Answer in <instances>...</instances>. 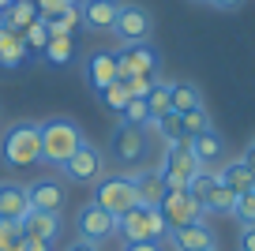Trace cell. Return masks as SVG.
Here are the masks:
<instances>
[{
	"mask_svg": "<svg viewBox=\"0 0 255 251\" xmlns=\"http://www.w3.org/2000/svg\"><path fill=\"white\" fill-rule=\"evenodd\" d=\"M214 173H218V180H222L233 195H248V191H255V169L244 161V157H229V161L218 165Z\"/></svg>",
	"mask_w": 255,
	"mask_h": 251,
	"instance_id": "obj_17",
	"label": "cell"
},
{
	"mask_svg": "<svg viewBox=\"0 0 255 251\" xmlns=\"http://www.w3.org/2000/svg\"><path fill=\"white\" fill-rule=\"evenodd\" d=\"M146 109H150V124L173 113V105H169V83H154V87H150V94H146ZM150 124H146V127H150Z\"/></svg>",
	"mask_w": 255,
	"mask_h": 251,
	"instance_id": "obj_27",
	"label": "cell"
},
{
	"mask_svg": "<svg viewBox=\"0 0 255 251\" xmlns=\"http://www.w3.org/2000/svg\"><path fill=\"white\" fill-rule=\"evenodd\" d=\"M41 161L53 165V169H64V165L75 157V150L87 142V135H83V127L75 124V120L68 117H49L41 120Z\"/></svg>",
	"mask_w": 255,
	"mask_h": 251,
	"instance_id": "obj_2",
	"label": "cell"
},
{
	"mask_svg": "<svg viewBox=\"0 0 255 251\" xmlns=\"http://www.w3.org/2000/svg\"><path fill=\"white\" fill-rule=\"evenodd\" d=\"M158 173H161V180H165L169 188H188L191 176L199 173V161H195V154H191L188 139L184 142H169L165 154H161Z\"/></svg>",
	"mask_w": 255,
	"mask_h": 251,
	"instance_id": "obj_6",
	"label": "cell"
},
{
	"mask_svg": "<svg viewBox=\"0 0 255 251\" xmlns=\"http://www.w3.org/2000/svg\"><path fill=\"white\" fill-rule=\"evenodd\" d=\"M79 26H83V11H79V0H72V4L49 23V34H68V38H72Z\"/></svg>",
	"mask_w": 255,
	"mask_h": 251,
	"instance_id": "obj_26",
	"label": "cell"
},
{
	"mask_svg": "<svg viewBox=\"0 0 255 251\" xmlns=\"http://www.w3.org/2000/svg\"><path fill=\"white\" fill-rule=\"evenodd\" d=\"M237 248H240V251H255V225H252V229H240Z\"/></svg>",
	"mask_w": 255,
	"mask_h": 251,
	"instance_id": "obj_38",
	"label": "cell"
},
{
	"mask_svg": "<svg viewBox=\"0 0 255 251\" xmlns=\"http://www.w3.org/2000/svg\"><path fill=\"white\" fill-rule=\"evenodd\" d=\"M102 210H109L113 218H124L135 203V188H131V173H105L102 184H94V199Z\"/></svg>",
	"mask_w": 255,
	"mask_h": 251,
	"instance_id": "obj_5",
	"label": "cell"
},
{
	"mask_svg": "<svg viewBox=\"0 0 255 251\" xmlns=\"http://www.w3.org/2000/svg\"><path fill=\"white\" fill-rule=\"evenodd\" d=\"M120 83H124L128 98H143L146 102V94H150V87L158 83V79H120Z\"/></svg>",
	"mask_w": 255,
	"mask_h": 251,
	"instance_id": "obj_36",
	"label": "cell"
},
{
	"mask_svg": "<svg viewBox=\"0 0 255 251\" xmlns=\"http://www.w3.org/2000/svg\"><path fill=\"white\" fill-rule=\"evenodd\" d=\"M23 240V225H11V221H0V251H15V244Z\"/></svg>",
	"mask_w": 255,
	"mask_h": 251,
	"instance_id": "obj_34",
	"label": "cell"
},
{
	"mask_svg": "<svg viewBox=\"0 0 255 251\" xmlns=\"http://www.w3.org/2000/svg\"><path fill=\"white\" fill-rule=\"evenodd\" d=\"M169 244H173V251H207V248H218V236L207 221H195V225L169 229Z\"/></svg>",
	"mask_w": 255,
	"mask_h": 251,
	"instance_id": "obj_14",
	"label": "cell"
},
{
	"mask_svg": "<svg viewBox=\"0 0 255 251\" xmlns=\"http://www.w3.org/2000/svg\"><path fill=\"white\" fill-rule=\"evenodd\" d=\"M64 176H68V184H79V188L102 184L105 180V154L94 142H83V146L75 150V157L64 165Z\"/></svg>",
	"mask_w": 255,
	"mask_h": 251,
	"instance_id": "obj_7",
	"label": "cell"
},
{
	"mask_svg": "<svg viewBox=\"0 0 255 251\" xmlns=\"http://www.w3.org/2000/svg\"><path fill=\"white\" fill-rule=\"evenodd\" d=\"M117 64H120V79H158L161 56L154 53V45L139 41V45H120Z\"/></svg>",
	"mask_w": 255,
	"mask_h": 251,
	"instance_id": "obj_9",
	"label": "cell"
},
{
	"mask_svg": "<svg viewBox=\"0 0 255 251\" xmlns=\"http://www.w3.org/2000/svg\"><path fill=\"white\" fill-rule=\"evenodd\" d=\"M169 105H173L176 117L195 113V109H203V90L195 83H169Z\"/></svg>",
	"mask_w": 255,
	"mask_h": 251,
	"instance_id": "obj_23",
	"label": "cell"
},
{
	"mask_svg": "<svg viewBox=\"0 0 255 251\" xmlns=\"http://www.w3.org/2000/svg\"><path fill=\"white\" fill-rule=\"evenodd\" d=\"M30 214V199H26V184L19 180H0V221L23 225V218Z\"/></svg>",
	"mask_w": 255,
	"mask_h": 251,
	"instance_id": "obj_15",
	"label": "cell"
},
{
	"mask_svg": "<svg viewBox=\"0 0 255 251\" xmlns=\"http://www.w3.org/2000/svg\"><path fill=\"white\" fill-rule=\"evenodd\" d=\"M158 210H161V218H165V225H169V229H180V225H195V221H207L203 206L191 199V191H188V188H169Z\"/></svg>",
	"mask_w": 255,
	"mask_h": 251,
	"instance_id": "obj_10",
	"label": "cell"
},
{
	"mask_svg": "<svg viewBox=\"0 0 255 251\" xmlns=\"http://www.w3.org/2000/svg\"><path fill=\"white\" fill-rule=\"evenodd\" d=\"M195 4H210V0H195Z\"/></svg>",
	"mask_w": 255,
	"mask_h": 251,
	"instance_id": "obj_44",
	"label": "cell"
},
{
	"mask_svg": "<svg viewBox=\"0 0 255 251\" xmlns=\"http://www.w3.org/2000/svg\"><path fill=\"white\" fill-rule=\"evenodd\" d=\"M79 11H83V26L90 34H105L113 30L120 15V0H79Z\"/></svg>",
	"mask_w": 255,
	"mask_h": 251,
	"instance_id": "obj_16",
	"label": "cell"
},
{
	"mask_svg": "<svg viewBox=\"0 0 255 251\" xmlns=\"http://www.w3.org/2000/svg\"><path fill=\"white\" fill-rule=\"evenodd\" d=\"M30 23H38L34 0H11L8 8H4V15H0V26H4V30H15V34H23Z\"/></svg>",
	"mask_w": 255,
	"mask_h": 251,
	"instance_id": "obj_22",
	"label": "cell"
},
{
	"mask_svg": "<svg viewBox=\"0 0 255 251\" xmlns=\"http://www.w3.org/2000/svg\"><path fill=\"white\" fill-rule=\"evenodd\" d=\"M68 4H72V0H34V8H38V19H45V23H53V19L60 15Z\"/></svg>",
	"mask_w": 255,
	"mask_h": 251,
	"instance_id": "obj_35",
	"label": "cell"
},
{
	"mask_svg": "<svg viewBox=\"0 0 255 251\" xmlns=\"http://www.w3.org/2000/svg\"><path fill=\"white\" fill-rule=\"evenodd\" d=\"M83 75H87V87L102 94L105 87H113L120 79V64H117V53H105V49H94L83 64Z\"/></svg>",
	"mask_w": 255,
	"mask_h": 251,
	"instance_id": "obj_13",
	"label": "cell"
},
{
	"mask_svg": "<svg viewBox=\"0 0 255 251\" xmlns=\"http://www.w3.org/2000/svg\"><path fill=\"white\" fill-rule=\"evenodd\" d=\"M102 102H105V109H113V113H117V117H120V113H124V105L131 102V98H128L124 83H120V79H117L113 87H105V90H102Z\"/></svg>",
	"mask_w": 255,
	"mask_h": 251,
	"instance_id": "obj_33",
	"label": "cell"
},
{
	"mask_svg": "<svg viewBox=\"0 0 255 251\" xmlns=\"http://www.w3.org/2000/svg\"><path fill=\"white\" fill-rule=\"evenodd\" d=\"M0 161L11 173H23L34 169L41 161V127L38 120H15V124L4 127L0 135Z\"/></svg>",
	"mask_w": 255,
	"mask_h": 251,
	"instance_id": "obj_1",
	"label": "cell"
},
{
	"mask_svg": "<svg viewBox=\"0 0 255 251\" xmlns=\"http://www.w3.org/2000/svg\"><path fill=\"white\" fill-rule=\"evenodd\" d=\"M207 251H218V248H207Z\"/></svg>",
	"mask_w": 255,
	"mask_h": 251,
	"instance_id": "obj_46",
	"label": "cell"
},
{
	"mask_svg": "<svg viewBox=\"0 0 255 251\" xmlns=\"http://www.w3.org/2000/svg\"><path fill=\"white\" fill-rule=\"evenodd\" d=\"M146 131H158L161 139H165V146H169V142H184V124H180V117H176V113H169V117L154 120Z\"/></svg>",
	"mask_w": 255,
	"mask_h": 251,
	"instance_id": "obj_28",
	"label": "cell"
},
{
	"mask_svg": "<svg viewBox=\"0 0 255 251\" xmlns=\"http://www.w3.org/2000/svg\"><path fill=\"white\" fill-rule=\"evenodd\" d=\"M240 157H244V161H248V165L255 169V135H252V142L244 146V154H240Z\"/></svg>",
	"mask_w": 255,
	"mask_h": 251,
	"instance_id": "obj_42",
	"label": "cell"
},
{
	"mask_svg": "<svg viewBox=\"0 0 255 251\" xmlns=\"http://www.w3.org/2000/svg\"><path fill=\"white\" fill-rule=\"evenodd\" d=\"M15 251H53V244H45V240H38V236H26L23 233V240L15 244Z\"/></svg>",
	"mask_w": 255,
	"mask_h": 251,
	"instance_id": "obj_37",
	"label": "cell"
},
{
	"mask_svg": "<svg viewBox=\"0 0 255 251\" xmlns=\"http://www.w3.org/2000/svg\"><path fill=\"white\" fill-rule=\"evenodd\" d=\"M229 218H237L240 229H252V225H255V191H248V195H237V206H233Z\"/></svg>",
	"mask_w": 255,
	"mask_h": 251,
	"instance_id": "obj_30",
	"label": "cell"
},
{
	"mask_svg": "<svg viewBox=\"0 0 255 251\" xmlns=\"http://www.w3.org/2000/svg\"><path fill=\"white\" fill-rule=\"evenodd\" d=\"M109 154L120 169H135V165L146 161L150 154V139H146V127H135V124H117L109 135Z\"/></svg>",
	"mask_w": 255,
	"mask_h": 251,
	"instance_id": "obj_4",
	"label": "cell"
},
{
	"mask_svg": "<svg viewBox=\"0 0 255 251\" xmlns=\"http://www.w3.org/2000/svg\"><path fill=\"white\" fill-rule=\"evenodd\" d=\"M64 251H102V248H98V244H87V240H72Z\"/></svg>",
	"mask_w": 255,
	"mask_h": 251,
	"instance_id": "obj_41",
	"label": "cell"
},
{
	"mask_svg": "<svg viewBox=\"0 0 255 251\" xmlns=\"http://www.w3.org/2000/svg\"><path fill=\"white\" fill-rule=\"evenodd\" d=\"M75 233H79V240L102 248L105 240L117 236V218H113L109 210H102L98 203H83L79 210H75Z\"/></svg>",
	"mask_w": 255,
	"mask_h": 251,
	"instance_id": "obj_8",
	"label": "cell"
},
{
	"mask_svg": "<svg viewBox=\"0 0 255 251\" xmlns=\"http://www.w3.org/2000/svg\"><path fill=\"white\" fill-rule=\"evenodd\" d=\"M41 60H45L49 68L72 64L75 60V38H68V34H53V38L45 41V49H41Z\"/></svg>",
	"mask_w": 255,
	"mask_h": 251,
	"instance_id": "obj_24",
	"label": "cell"
},
{
	"mask_svg": "<svg viewBox=\"0 0 255 251\" xmlns=\"http://www.w3.org/2000/svg\"><path fill=\"white\" fill-rule=\"evenodd\" d=\"M117 236H124V244H146L169 236V225L158 206H131L124 218H117Z\"/></svg>",
	"mask_w": 255,
	"mask_h": 251,
	"instance_id": "obj_3",
	"label": "cell"
},
{
	"mask_svg": "<svg viewBox=\"0 0 255 251\" xmlns=\"http://www.w3.org/2000/svg\"><path fill=\"white\" fill-rule=\"evenodd\" d=\"M26 199H30V210L60 214V206L68 203V191H64V180H56V176H38L34 184H26Z\"/></svg>",
	"mask_w": 255,
	"mask_h": 251,
	"instance_id": "obj_12",
	"label": "cell"
},
{
	"mask_svg": "<svg viewBox=\"0 0 255 251\" xmlns=\"http://www.w3.org/2000/svg\"><path fill=\"white\" fill-rule=\"evenodd\" d=\"M124 251H161L158 240H146V244H124Z\"/></svg>",
	"mask_w": 255,
	"mask_h": 251,
	"instance_id": "obj_39",
	"label": "cell"
},
{
	"mask_svg": "<svg viewBox=\"0 0 255 251\" xmlns=\"http://www.w3.org/2000/svg\"><path fill=\"white\" fill-rule=\"evenodd\" d=\"M120 124H135V127H146V124H150V109H146L143 98H131V102L124 105V113H120Z\"/></svg>",
	"mask_w": 255,
	"mask_h": 251,
	"instance_id": "obj_31",
	"label": "cell"
},
{
	"mask_svg": "<svg viewBox=\"0 0 255 251\" xmlns=\"http://www.w3.org/2000/svg\"><path fill=\"white\" fill-rule=\"evenodd\" d=\"M26 60H30V53H26L23 34L4 30V26H0V68H4V71H15V68H23Z\"/></svg>",
	"mask_w": 255,
	"mask_h": 251,
	"instance_id": "obj_20",
	"label": "cell"
},
{
	"mask_svg": "<svg viewBox=\"0 0 255 251\" xmlns=\"http://www.w3.org/2000/svg\"><path fill=\"white\" fill-rule=\"evenodd\" d=\"M131 188H135V203L139 206H161L169 184L161 180L158 169H146V173H131Z\"/></svg>",
	"mask_w": 255,
	"mask_h": 251,
	"instance_id": "obj_19",
	"label": "cell"
},
{
	"mask_svg": "<svg viewBox=\"0 0 255 251\" xmlns=\"http://www.w3.org/2000/svg\"><path fill=\"white\" fill-rule=\"evenodd\" d=\"M180 124H184V139H195V135L210 131V117H207V109L184 113V117H180Z\"/></svg>",
	"mask_w": 255,
	"mask_h": 251,
	"instance_id": "obj_32",
	"label": "cell"
},
{
	"mask_svg": "<svg viewBox=\"0 0 255 251\" xmlns=\"http://www.w3.org/2000/svg\"><path fill=\"white\" fill-rule=\"evenodd\" d=\"M154 19L143 4H120V15L113 23V34L120 38V45H139V41H150Z\"/></svg>",
	"mask_w": 255,
	"mask_h": 251,
	"instance_id": "obj_11",
	"label": "cell"
},
{
	"mask_svg": "<svg viewBox=\"0 0 255 251\" xmlns=\"http://www.w3.org/2000/svg\"><path fill=\"white\" fill-rule=\"evenodd\" d=\"M210 4H214L218 11H237L240 4H244V0H210Z\"/></svg>",
	"mask_w": 255,
	"mask_h": 251,
	"instance_id": "obj_40",
	"label": "cell"
},
{
	"mask_svg": "<svg viewBox=\"0 0 255 251\" xmlns=\"http://www.w3.org/2000/svg\"><path fill=\"white\" fill-rule=\"evenodd\" d=\"M23 233L26 236H38V240L53 244L60 236V214H45V210H30L23 218Z\"/></svg>",
	"mask_w": 255,
	"mask_h": 251,
	"instance_id": "obj_21",
	"label": "cell"
},
{
	"mask_svg": "<svg viewBox=\"0 0 255 251\" xmlns=\"http://www.w3.org/2000/svg\"><path fill=\"white\" fill-rule=\"evenodd\" d=\"M188 146H191V154H195V161H199V169H210V173H214L218 165L225 161V139L214 127L195 135V139H188Z\"/></svg>",
	"mask_w": 255,
	"mask_h": 251,
	"instance_id": "obj_18",
	"label": "cell"
},
{
	"mask_svg": "<svg viewBox=\"0 0 255 251\" xmlns=\"http://www.w3.org/2000/svg\"><path fill=\"white\" fill-rule=\"evenodd\" d=\"M49 38H53V34H49V23H45V19H38V23H30V26L23 30V41H26V53H30V56H38L41 49H45Z\"/></svg>",
	"mask_w": 255,
	"mask_h": 251,
	"instance_id": "obj_29",
	"label": "cell"
},
{
	"mask_svg": "<svg viewBox=\"0 0 255 251\" xmlns=\"http://www.w3.org/2000/svg\"><path fill=\"white\" fill-rule=\"evenodd\" d=\"M0 120H4V109H0Z\"/></svg>",
	"mask_w": 255,
	"mask_h": 251,
	"instance_id": "obj_45",
	"label": "cell"
},
{
	"mask_svg": "<svg viewBox=\"0 0 255 251\" xmlns=\"http://www.w3.org/2000/svg\"><path fill=\"white\" fill-rule=\"evenodd\" d=\"M233 206H237V195H233L222 180H218L214 188L207 191V199H203V214H214V218H229Z\"/></svg>",
	"mask_w": 255,
	"mask_h": 251,
	"instance_id": "obj_25",
	"label": "cell"
},
{
	"mask_svg": "<svg viewBox=\"0 0 255 251\" xmlns=\"http://www.w3.org/2000/svg\"><path fill=\"white\" fill-rule=\"evenodd\" d=\"M8 4H11V0H0V15H4V8H8Z\"/></svg>",
	"mask_w": 255,
	"mask_h": 251,
	"instance_id": "obj_43",
	"label": "cell"
}]
</instances>
